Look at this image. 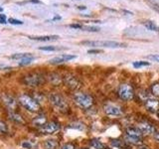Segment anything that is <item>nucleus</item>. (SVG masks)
<instances>
[{
  "label": "nucleus",
  "mask_w": 159,
  "mask_h": 149,
  "mask_svg": "<svg viewBox=\"0 0 159 149\" xmlns=\"http://www.w3.org/2000/svg\"><path fill=\"white\" fill-rule=\"evenodd\" d=\"M74 101L82 108H89V107H91L93 103V97L89 96V94L84 93H78L75 94Z\"/></svg>",
  "instance_id": "2"
},
{
  "label": "nucleus",
  "mask_w": 159,
  "mask_h": 149,
  "mask_svg": "<svg viewBox=\"0 0 159 149\" xmlns=\"http://www.w3.org/2000/svg\"><path fill=\"white\" fill-rule=\"evenodd\" d=\"M140 149H147V148H146V147H144V146H143V147H141Z\"/></svg>",
  "instance_id": "37"
},
{
  "label": "nucleus",
  "mask_w": 159,
  "mask_h": 149,
  "mask_svg": "<svg viewBox=\"0 0 159 149\" xmlns=\"http://www.w3.org/2000/svg\"><path fill=\"white\" fill-rule=\"evenodd\" d=\"M49 98H50V102H51V103L56 108H58L59 111H66V109L68 108V103L66 102V99H65L61 96V94L52 93L51 96L49 97Z\"/></svg>",
  "instance_id": "5"
},
{
  "label": "nucleus",
  "mask_w": 159,
  "mask_h": 149,
  "mask_svg": "<svg viewBox=\"0 0 159 149\" xmlns=\"http://www.w3.org/2000/svg\"><path fill=\"white\" fill-rule=\"evenodd\" d=\"M149 62H145V61H137V62H134L133 63V67L134 68H142V67H145V66H149Z\"/></svg>",
  "instance_id": "23"
},
{
  "label": "nucleus",
  "mask_w": 159,
  "mask_h": 149,
  "mask_svg": "<svg viewBox=\"0 0 159 149\" xmlns=\"http://www.w3.org/2000/svg\"><path fill=\"white\" fill-rule=\"evenodd\" d=\"M3 11V8L2 7H0V12H2Z\"/></svg>",
  "instance_id": "36"
},
{
  "label": "nucleus",
  "mask_w": 159,
  "mask_h": 149,
  "mask_svg": "<svg viewBox=\"0 0 159 149\" xmlns=\"http://www.w3.org/2000/svg\"><path fill=\"white\" fill-rule=\"evenodd\" d=\"M65 82L68 84V87L72 88H79V82L78 79L71 76V74H69V76H66L65 77Z\"/></svg>",
  "instance_id": "12"
},
{
  "label": "nucleus",
  "mask_w": 159,
  "mask_h": 149,
  "mask_svg": "<svg viewBox=\"0 0 159 149\" xmlns=\"http://www.w3.org/2000/svg\"><path fill=\"white\" fill-rule=\"evenodd\" d=\"M84 149H86V148H84Z\"/></svg>",
  "instance_id": "38"
},
{
  "label": "nucleus",
  "mask_w": 159,
  "mask_h": 149,
  "mask_svg": "<svg viewBox=\"0 0 159 149\" xmlns=\"http://www.w3.org/2000/svg\"><path fill=\"white\" fill-rule=\"evenodd\" d=\"M126 135L131 136V137L140 138L142 135V132L140 129L137 127H127L126 128Z\"/></svg>",
  "instance_id": "13"
},
{
  "label": "nucleus",
  "mask_w": 159,
  "mask_h": 149,
  "mask_svg": "<svg viewBox=\"0 0 159 149\" xmlns=\"http://www.w3.org/2000/svg\"><path fill=\"white\" fill-rule=\"evenodd\" d=\"M83 45L93 47H102V48H122L125 47V44L118 43L116 41H84Z\"/></svg>",
  "instance_id": "3"
},
{
  "label": "nucleus",
  "mask_w": 159,
  "mask_h": 149,
  "mask_svg": "<svg viewBox=\"0 0 159 149\" xmlns=\"http://www.w3.org/2000/svg\"><path fill=\"white\" fill-rule=\"evenodd\" d=\"M3 102L4 103L6 104L7 107L10 109V111H12V109H14L15 107H16V101H15V98H13L12 97H10V96H5L3 97Z\"/></svg>",
  "instance_id": "14"
},
{
  "label": "nucleus",
  "mask_w": 159,
  "mask_h": 149,
  "mask_svg": "<svg viewBox=\"0 0 159 149\" xmlns=\"http://www.w3.org/2000/svg\"><path fill=\"white\" fill-rule=\"evenodd\" d=\"M104 112L111 116L122 115V111L116 104H107V106H104Z\"/></svg>",
  "instance_id": "8"
},
{
  "label": "nucleus",
  "mask_w": 159,
  "mask_h": 149,
  "mask_svg": "<svg viewBox=\"0 0 159 149\" xmlns=\"http://www.w3.org/2000/svg\"><path fill=\"white\" fill-rule=\"evenodd\" d=\"M76 58V56L74 55H67V54H64V55H60V56H57L53 59H51L49 61L50 64L52 65H58V64H63V63H66L71 61V60H74Z\"/></svg>",
  "instance_id": "9"
},
{
  "label": "nucleus",
  "mask_w": 159,
  "mask_h": 149,
  "mask_svg": "<svg viewBox=\"0 0 159 149\" xmlns=\"http://www.w3.org/2000/svg\"><path fill=\"white\" fill-rule=\"evenodd\" d=\"M118 96L123 101H131L133 98V89L131 86H129L127 84H121L118 88Z\"/></svg>",
  "instance_id": "6"
},
{
  "label": "nucleus",
  "mask_w": 159,
  "mask_h": 149,
  "mask_svg": "<svg viewBox=\"0 0 159 149\" xmlns=\"http://www.w3.org/2000/svg\"><path fill=\"white\" fill-rule=\"evenodd\" d=\"M58 147V141L55 139H47L44 142V148L45 149H57Z\"/></svg>",
  "instance_id": "16"
},
{
  "label": "nucleus",
  "mask_w": 159,
  "mask_h": 149,
  "mask_svg": "<svg viewBox=\"0 0 159 149\" xmlns=\"http://www.w3.org/2000/svg\"><path fill=\"white\" fill-rule=\"evenodd\" d=\"M102 50H89V54H98V53H102Z\"/></svg>",
  "instance_id": "33"
},
{
  "label": "nucleus",
  "mask_w": 159,
  "mask_h": 149,
  "mask_svg": "<svg viewBox=\"0 0 159 149\" xmlns=\"http://www.w3.org/2000/svg\"><path fill=\"white\" fill-rule=\"evenodd\" d=\"M138 128L140 129L141 132L144 134H153L154 132H155V128H154V126L151 123L146 122V121H143L141 123H139Z\"/></svg>",
  "instance_id": "11"
},
{
  "label": "nucleus",
  "mask_w": 159,
  "mask_h": 149,
  "mask_svg": "<svg viewBox=\"0 0 159 149\" xmlns=\"http://www.w3.org/2000/svg\"><path fill=\"white\" fill-rule=\"evenodd\" d=\"M62 149H75V145H74V144H72V143H66L62 147Z\"/></svg>",
  "instance_id": "29"
},
{
  "label": "nucleus",
  "mask_w": 159,
  "mask_h": 149,
  "mask_svg": "<svg viewBox=\"0 0 159 149\" xmlns=\"http://www.w3.org/2000/svg\"><path fill=\"white\" fill-rule=\"evenodd\" d=\"M125 140L128 142V143H132V144H135V145H137V144H141L142 141L140 138H137V137H131V136H128L126 135L125 136Z\"/></svg>",
  "instance_id": "20"
},
{
  "label": "nucleus",
  "mask_w": 159,
  "mask_h": 149,
  "mask_svg": "<svg viewBox=\"0 0 159 149\" xmlns=\"http://www.w3.org/2000/svg\"><path fill=\"white\" fill-rule=\"evenodd\" d=\"M19 102L22 106L31 112H37L40 109V104L35 98L29 97L28 94H21L19 97Z\"/></svg>",
  "instance_id": "1"
},
{
  "label": "nucleus",
  "mask_w": 159,
  "mask_h": 149,
  "mask_svg": "<svg viewBox=\"0 0 159 149\" xmlns=\"http://www.w3.org/2000/svg\"><path fill=\"white\" fill-rule=\"evenodd\" d=\"M8 22L10 24H13V25H22L23 24L22 21H20V20H17V19H14V18H9Z\"/></svg>",
  "instance_id": "27"
},
{
  "label": "nucleus",
  "mask_w": 159,
  "mask_h": 149,
  "mask_svg": "<svg viewBox=\"0 0 159 149\" xmlns=\"http://www.w3.org/2000/svg\"><path fill=\"white\" fill-rule=\"evenodd\" d=\"M34 57L32 56H28L26 58H24L22 60H20V62H19V66H26V65H29V64H31L33 61H34Z\"/></svg>",
  "instance_id": "19"
},
{
  "label": "nucleus",
  "mask_w": 159,
  "mask_h": 149,
  "mask_svg": "<svg viewBox=\"0 0 159 149\" xmlns=\"http://www.w3.org/2000/svg\"><path fill=\"white\" fill-rule=\"evenodd\" d=\"M31 40H36V41H53L57 40L59 36L57 35H51V36H29Z\"/></svg>",
  "instance_id": "15"
},
{
  "label": "nucleus",
  "mask_w": 159,
  "mask_h": 149,
  "mask_svg": "<svg viewBox=\"0 0 159 149\" xmlns=\"http://www.w3.org/2000/svg\"><path fill=\"white\" fill-rule=\"evenodd\" d=\"M7 132H8V127L6 125V123L0 121V134H5Z\"/></svg>",
  "instance_id": "26"
},
{
  "label": "nucleus",
  "mask_w": 159,
  "mask_h": 149,
  "mask_svg": "<svg viewBox=\"0 0 159 149\" xmlns=\"http://www.w3.org/2000/svg\"><path fill=\"white\" fill-rule=\"evenodd\" d=\"M151 91H152V93L154 94V96L159 97V84H158V83L152 84V87H151Z\"/></svg>",
  "instance_id": "25"
},
{
  "label": "nucleus",
  "mask_w": 159,
  "mask_h": 149,
  "mask_svg": "<svg viewBox=\"0 0 159 149\" xmlns=\"http://www.w3.org/2000/svg\"><path fill=\"white\" fill-rule=\"evenodd\" d=\"M60 129V124L56 121H50L47 123H44L40 127V131L44 134H51L58 131Z\"/></svg>",
  "instance_id": "7"
},
{
  "label": "nucleus",
  "mask_w": 159,
  "mask_h": 149,
  "mask_svg": "<svg viewBox=\"0 0 159 149\" xmlns=\"http://www.w3.org/2000/svg\"><path fill=\"white\" fill-rule=\"evenodd\" d=\"M70 27L74 28V29H84V26L81 24H71L70 25Z\"/></svg>",
  "instance_id": "31"
},
{
  "label": "nucleus",
  "mask_w": 159,
  "mask_h": 149,
  "mask_svg": "<svg viewBox=\"0 0 159 149\" xmlns=\"http://www.w3.org/2000/svg\"><path fill=\"white\" fill-rule=\"evenodd\" d=\"M45 81L43 74L38 73H32L29 74L27 76H25L23 79V82L25 84H27L28 87H38L40 84H42Z\"/></svg>",
  "instance_id": "4"
},
{
  "label": "nucleus",
  "mask_w": 159,
  "mask_h": 149,
  "mask_svg": "<svg viewBox=\"0 0 159 149\" xmlns=\"http://www.w3.org/2000/svg\"><path fill=\"white\" fill-rule=\"evenodd\" d=\"M91 145L94 148V149H106V145L103 143H102L98 139H93L91 141Z\"/></svg>",
  "instance_id": "18"
},
{
  "label": "nucleus",
  "mask_w": 159,
  "mask_h": 149,
  "mask_svg": "<svg viewBox=\"0 0 159 149\" xmlns=\"http://www.w3.org/2000/svg\"><path fill=\"white\" fill-rule=\"evenodd\" d=\"M144 26H145L148 30H150V31H159L158 27L151 21H145L144 22Z\"/></svg>",
  "instance_id": "21"
},
{
  "label": "nucleus",
  "mask_w": 159,
  "mask_h": 149,
  "mask_svg": "<svg viewBox=\"0 0 159 149\" xmlns=\"http://www.w3.org/2000/svg\"><path fill=\"white\" fill-rule=\"evenodd\" d=\"M155 138L157 139V140H159V133H157V134H155Z\"/></svg>",
  "instance_id": "35"
},
{
  "label": "nucleus",
  "mask_w": 159,
  "mask_h": 149,
  "mask_svg": "<svg viewBox=\"0 0 159 149\" xmlns=\"http://www.w3.org/2000/svg\"><path fill=\"white\" fill-rule=\"evenodd\" d=\"M0 23H1V24H6L7 23L6 16H5L4 14H0Z\"/></svg>",
  "instance_id": "30"
},
{
  "label": "nucleus",
  "mask_w": 159,
  "mask_h": 149,
  "mask_svg": "<svg viewBox=\"0 0 159 149\" xmlns=\"http://www.w3.org/2000/svg\"><path fill=\"white\" fill-rule=\"evenodd\" d=\"M34 144H35V142H32L31 140H24L21 143V146L24 149H32L34 147Z\"/></svg>",
  "instance_id": "22"
},
{
  "label": "nucleus",
  "mask_w": 159,
  "mask_h": 149,
  "mask_svg": "<svg viewBox=\"0 0 159 149\" xmlns=\"http://www.w3.org/2000/svg\"><path fill=\"white\" fill-rule=\"evenodd\" d=\"M145 106L149 111L151 112H157L159 111V102L158 99L153 98V97H149L145 101Z\"/></svg>",
  "instance_id": "10"
},
{
  "label": "nucleus",
  "mask_w": 159,
  "mask_h": 149,
  "mask_svg": "<svg viewBox=\"0 0 159 149\" xmlns=\"http://www.w3.org/2000/svg\"><path fill=\"white\" fill-rule=\"evenodd\" d=\"M40 50L42 51H56L57 48L56 47H53V46H45V47H40Z\"/></svg>",
  "instance_id": "28"
},
{
  "label": "nucleus",
  "mask_w": 159,
  "mask_h": 149,
  "mask_svg": "<svg viewBox=\"0 0 159 149\" xmlns=\"http://www.w3.org/2000/svg\"><path fill=\"white\" fill-rule=\"evenodd\" d=\"M28 56H31V54L29 53H24V54H14L11 56V59H16V60H22Z\"/></svg>",
  "instance_id": "24"
},
{
  "label": "nucleus",
  "mask_w": 159,
  "mask_h": 149,
  "mask_svg": "<svg viewBox=\"0 0 159 149\" xmlns=\"http://www.w3.org/2000/svg\"><path fill=\"white\" fill-rule=\"evenodd\" d=\"M148 58L159 63V55H152V56H148Z\"/></svg>",
  "instance_id": "32"
},
{
  "label": "nucleus",
  "mask_w": 159,
  "mask_h": 149,
  "mask_svg": "<svg viewBox=\"0 0 159 149\" xmlns=\"http://www.w3.org/2000/svg\"><path fill=\"white\" fill-rule=\"evenodd\" d=\"M9 117L12 121L16 122V123H23V119L22 117L19 115V114L15 113V112H9Z\"/></svg>",
  "instance_id": "17"
},
{
  "label": "nucleus",
  "mask_w": 159,
  "mask_h": 149,
  "mask_svg": "<svg viewBox=\"0 0 159 149\" xmlns=\"http://www.w3.org/2000/svg\"><path fill=\"white\" fill-rule=\"evenodd\" d=\"M29 2H33V3H41L39 0H29Z\"/></svg>",
  "instance_id": "34"
}]
</instances>
